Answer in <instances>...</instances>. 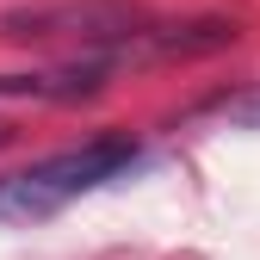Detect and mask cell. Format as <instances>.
Returning <instances> with one entry per match:
<instances>
[{
  "label": "cell",
  "instance_id": "obj_5",
  "mask_svg": "<svg viewBox=\"0 0 260 260\" xmlns=\"http://www.w3.org/2000/svg\"><path fill=\"white\" fill-rule=\"evenodd\" d=\"M223 112H230V124H248V130H260V87H254V93H242V100H230Z\"/></svg>",
  "mask_w": 260,
  "mask_h": 260
},
{
  "label": "cell",
  "instance_id": "obj_4",
  "mask_svg": "<svg viewBox=\"0 0 260 260\" xmlns=\"http://www.w3.org/2000/svg\"><path fill=\"white\" fill-rule=\"evenodd\" d=\"M143 44L155 56H199V50H223L236 44V25L230 19H192V25H149Z\"/></svg>",
  "mask_w": 260,
  "mask_h": 260
},
{
  "label": "cell",
  "instance_id": "obj_3",
  "mask_svg": "<svg viewBox=\"0 0 260 260\" xmlns=\"http://www.w3.org/2000/svg\"><path fill=\"white\" fill-rule=\"evenodd\" d=\"M112 81V56H75V62H56V69L38 75H0V100H50V106H75L106 93Z\"/></svg>",
  "mask_w": 260,
  "mask_h": 260
},
{
  "label": "cell",
  "instance_id": "obj_1",
  "mask_svg": "<svg viewBox=\"0 0 260 260\" xmlns=\"http://www.w3.org/2000/svg\"><path fill=\"white\" fill-rule=\"evenodd\" d=\"M130 161H137V137L106 130V137H87L81 149L44 155L31 168L0 180V230H25V223H44L62 205H75L81 192H100L106 180H118Z\"/></svg>",
  "mask_w": 260,
  "mask_h": 260
},
{
  "label": "cell",
  "instance_id": "obj_6",
  "mask_svg": "<svg viewBox=\"0 0 260 260\" xmlns=\"http://www.w3.org/2000/svg\"><path fill=\"white\" fill-rule=\"evenodd\" d=\"M7 143H13V124H7V118H0V149H7Z\"/></svg>",
  "mask_w": 260,
  "mask_h": 260
},
{
  "label": "cell",
  "instance_id": "obj_2",
  "mask_svg": "<svg viewBox=\"0 0 260 260\" xmlns=\"http://www.w3.org/2000/svg\"><path fill=\"white\" fill-rule=\"evenodd\" d=\"M155 19L137 0H44V7H13L0 13V38L7 44H69V50H118L143 44Z\"/></svg>",
  "mask_w": 260,
  "mask_h": 260
}]
</instances>
